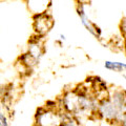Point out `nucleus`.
<instances>
[{"instance_id":"f257e3e1","label":"nucleus","mask_w":126,"mask_h":126,"mask_svg":"<svg viewBox=\"0 0 126 126\" xmlns=\"http://www.w3.org/2000/svg\"><path fill=\"white\" fill-rule=\"evenodd\" d=\"M38 125H61V113L50 108H38L35 115Z\"/></svg>"},{"instance_id":"f03ea898","label":"nucleus","mask_w":126,"mask_h":126,"mask_svg":"<svg viewBox=\"0 0 126 126\" xmlns=\"http://www.w3.org/2000/svg\"><path fill=\"white\" fill-rule=\"evenodd\" d=\"M54 26V19L48 14H40L34 16V29L37 35L44 36Z\"/></svg>"},{"instance_id":"7ed1b4c3","label":"nucleus","mask_w":126,"mask_h":126,"mask_svg":"<svg viewBox=\"0 0 126 126\" xmlns=\"http://www.w3.org/2000/svg\"><path fill=\"white\" fill-rule=\"evenodd\" d=\"M30 11L34 15L44 14L52 4V0H27Z\"/></svg>"},{"instance_id":"20e7f679","label":"nucleus","mask_w":126,"mask_h":126,"mask_svg":"<svg viewBox=\"0 0 126 126\" xmlns=\"http://www.w3.org/2000/svg\"><path fill=\"white\" fill-rule=\"evenodd\" d=\"M105 68L113 72H126V63L123 62H115V61H105Z\"/></svg>"},{"instance_id":"39448f33","label":"nucleus","mask_w":126,"mask_h":126,"mask_svg":"<svg viewBox=\"0 0 126 126\" xmlns=\"http://www.w3.org/2000/svg\"><path fill=\"white\" fill-rule=\"evenodd\" d=\"M7 110L3 106L2 102H0V125L6 126L9 125V121H7Z\"/></svg>"},{"instance_id":"423d86ee","label":"nucleus","mask_w":126,"mask_h":126,"mask_svg":"<svg viewBox=\"0 0 126 126\" xmlns=\"http://www.w3.org/2000/svg\"><path fill=\"white\" fill-rule=\"evenodd\" d=\"M121 31H123V33L126 34V18L123 19V21L121 23Z\"/></svg>"},{"instance_id":"0eeeda50","label":"nucleus","mask_w":126,"mask_h":126,"mask_svg":"<svg viewBox=\"0 0 126 126\" xmlns=\"http://www.w3.org/2000/svg\"><path fill=\"white\" fill-rule=\"evenodd\" d=\"M3 93H4V89H3V88H0V99H1L2 96H3Z\"/></svg>"},{"instance_id":"6e6552de","label":"nucleus","mask_w":126,"mask_h":126,"mask_svg":"<svg viewBox=\"0 0 126 126\" xmlns=\"http://www.w3.org/2000/svg\"><path fill=\"white\" fill-rule=\"evenodd\" d=\"M60 38L62 39V40H65V36H64V35H60Z\"/></svg>"}]
</instances>
